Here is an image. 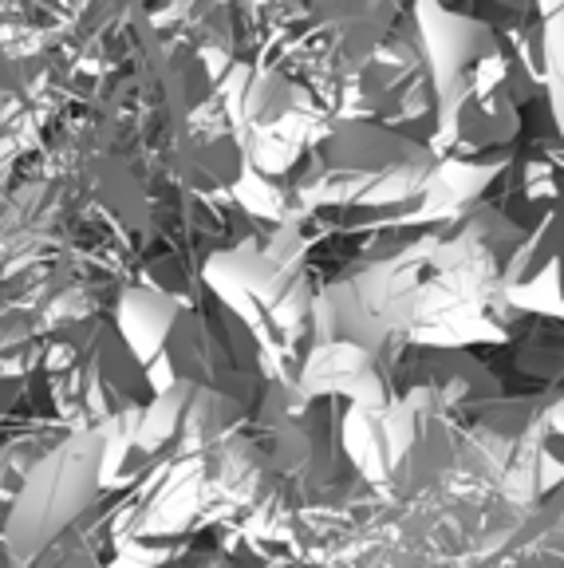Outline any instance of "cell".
Returning <instances> with one entry per match:
<instances>
[{
	"label": "cell",
	"mask_w": 564,
	"mask_h": 568,
	"mask_svg": "<svg viewBox=\"0 0 564 568\" xmlns=\"http://www.w3.org/2000/svg\"><path fill=\"white\" fill-rule=\"evenodd\" d=\"M556 63H561V75H564V60H556Z\"/></svg>",
	"instance_id": "obj_1"
}]
</instances>
